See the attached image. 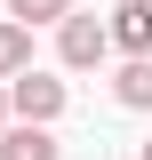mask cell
Instances as JSON below:
<instances>
[{"instance_id": "1", "label": "cell", "mask_w": 152, "mask_h": 160, "mask_svg": "<svg viewBox=\"0 0 152 160\" xmlns=\"http://www.w3.org/2000/svg\"><path fill=\"white\" fill-rule=\"evenodd\" d=\"M56 56L72 64V72L104 64V56H112V16H80V8H72V16L56 24Z\"/></svg>"}, {"instance_id": "2", "label": "cell", "mask_w": 152, "mask_h": 160, "mask_svg": "<svg viewBox=\"0 0 152 160\" xmlns=\"http://www.w3.org/2000/svg\"><path fill=\"white\" fill-rule=\"evenodd\" d=\"M8 104H16V120H40V128H48V120L64 112V80H48V72H16V80H8Z\"/></svg>"}, {"instance_id": "3", "label": "cell", "mask_w": 152, "mask_h": 160, "mask_svg": "<svg viewBox=\"0 0 152 160\" xmlns=\"http://www.w3.org/2000/svg\"><path fill=\"white\" fill-rule=\"evenodd\" d=\"M112 48L152 56V0H120V8H112Z\"/></svg>"}, {"instance_id": "4", "label": "cell", "mask_w": 152, "mask_h": 160, "mask_svg": "<svg viewBox=\"0 0 152 160\" xmlns=\"http://www.w3.org/2000/svg\"><path fill=\"white\" fill-rule=\"evenodd\" d=\"M0 160H56V136H48L40 120H16V128L0 136Z\"/></svg>"}, {"instance_id": "5", "label": "cell", "mask_w": 152, "mask_h": 160, "mask_svg": "<svg viewBox=\"0 0 152 160\" xmlns=\"http://www.w3.org/2000/svg\"><path fill=\"white\" fill-rule=\"evenodd\" d=\"M112 96L128 104V112H152V56H128V64H120V80H112Z\"/></svg>"}, {"instance_id": "6", "label": "cell", "mask_w": 152, "mask_h": 160, "mask_svg": "<svg viewBox=\"0 0 152 160\" xmlns=\"http://www.w3.org/2000/svg\"><path fill=\"white\" fill-rule=\"evenodd\" d=\"M16 72H32V24H0V80H16Z\"/></svg>"}, {"instance_id": "7", "label": "cell", "mask_w": 152, "mask_h": 160, "mask_svg": "<svg viewBox=\"0 0 152 160\" xmlns=\"http://www.w3.org/2000/svg\"><path fill=\"white\" fill-rule=\"evenodd\" d=\"M8 16H16V24H64L72 0H8Z\"/></svg>"}, {"instance_id": "8", "label": "cell", "mask_w": 152, "mask_h": 160, "mask_svg": "<svg viewBox=\"0 0 152 160\" xmlns=\"http://www.w3.org/2000/svg\"><path fill=\"white\" fill-rule=\"evenodd\" d=\"M8 112H16V104H8V80H0V136H8Z\"/></svg>"}, {"instance_id": "9", "label": "cell", "mask_w": 152, "mask_h": 160, "mask_svg": "<svg viewBox=\"0 0 152 160\" xmlns=\"http://www.w3.org/2000/svg\"><path fill=\"white\" fill-rule=\"evenodd\" d=\"M136 160H152V144H144V152H136Z\"/></svg>"}]
</instances>
